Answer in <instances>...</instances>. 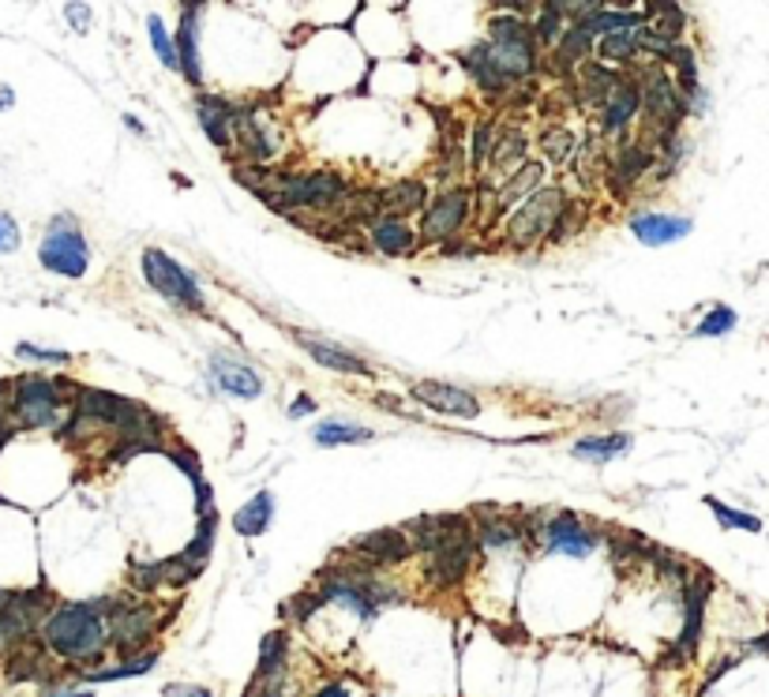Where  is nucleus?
I'll return each mask as SVG.
<instances>
[{
    "mask_svg": "<svg viewBox=\"0 0 769 697\" xmlns=\"http://www.w3.org/2000/svg\"><path fill=\"white\" fill-rule=\"evenodd\" d=\"M110 611L113 596L56 604L42 622V645L76 671H94L110 660Z\"/></svg>",
    "mask_w": 769,
    "mask_h": 697,
    "instance_id": "1",
    "label": "nucleus"
},
{
    "mask_svg": "<svg viewBox=\"0 0 769 697\" xmlns=\"http://www.w3.org/2000/svg\"><path fill=\"white\" fill-rule=\"evenodd\" d=\"M349 180L342 173H331V169H316V173H274L271 184L259 192V199L267 203L278 215H290L297 210H312V215H326V210H338L342 203L349 199Z\"/></svg>",
    "mask_w": 769,
    "mask_h": 697,
    "instance_id": "2",
    "label": "nucleus"
},
{
    "mask_svg": "<svg viewBox=\"0 0 769 697\" xmlns=\"http://www.w3.org/2000/svg\"><path fill=\"white\" fill-rule=\"evenodd\" d=\"M635 79L642 87V139H650L653 146L676 139L683 120L691 117V105L679 94L676 76L661 68L657 61H650L635 64Z\"/></svg>",
    "mask_w": 769,
    "mask_h": 697,
    "instance_id": "3",
    "label": "nucleus"
},
{
    "mask_svg": "<svg viewBox=\"0 0 769 697\" xmlns=\"http://www.w3.org/2000/svg\"><path fill=\"white\" fill-rule=\"evenodd\" d=\"M488 49H492V61L499 64V72L514 87L534 83V76L544 68V53L534 35V23L522 20V15L511 12L492 15V23H488Z\"/></svg>",
    "mask_w": 769,
    "mask_h": 697,
    "instance_id": "4",
    "label": "nucleus"
},
{
    "mask_svg": "<svg viewBox=\"0 0 769 697\" xmlns=\"http://www.w3.org/2000/svg\"><path fill=\"white\" fill-rule=\"evenodd\" d=\"M162 630V619L154 611V604L139 593H120L113 596V611H110V653L113 660H125V656L146 653L151 637Z\"/></svg>",
    "mask_w": 769,
    "mask_h": 697,
    "instance_id": "5",
    "label": "nucleus"
},
{
    "mask_svg": "<svg viewBox=\"0 0 769 697\" xmlns=\"http://www.w3.org/2000/svg\"><path fill=\"white\" fill-rule=\"evenodd\" d=\"M143 277L158 297H166V305H174L177 311H192V315H207V297L200 289V277L177 262L169 251L162 248H146L143 251Z\"/></svg>",
    "mask_w": 769,
    "mask_h": 697,
    "instance_id": "6",
    "label": "nucleus"
},
{
    "mask_svg": "<svg viewBox=\"0 0 769 697\" xmlns=\"http://www.w3.org/2000/svg\"><path fill=\"white\" fill-rule=\"evenodd\" d=\"M567 188L560 184H544L541 192H534L511 218L503 221V244L514 251H526L534 244H541L548 233H552L560 210L567 207Z\"/></svg>",
    "mask_w": 769,
    "mask_h": 697,
    "instance_id": "7",
    "label": "nucleus"
},
{
    "mask_svg": "<svg viewBox=\"0 0 769 697\" xmlns=\"http://www.w3.org/2000/svg\"><path fill=\"white\" fill-rule=\"evenodd\" d=\"M38 259L49 274L61 277H84L87 267H91V244H87L84 229L72 215H56L49 221L42 244H38Z\"/></svg>",
    "mask_w": 769,
    "mask_h": 697,
    "instance_id": "8",
    "label": "nucleus"
},
{
    "mask_svg": "<svg viewBox=\"0 0 769 697\" xmlns=\"http://www.w3.org/2000/svg\"><path fill=\"white\" fill-rule=\"evenodd\" d=\"M64 393L79 398L76 383L27 375V379H20L15 383V390H12V413L20 416L23 428H56V424H61Z\"/></svg>",
    "mask_w": 769,
    "mask_h": 697,
    "instance_id": "9",
    "label": "nucleus"
},
{
    "mask_svg": "<svg viewBox=\"0 0 769 697\" xmlns=\"http://www.w3.org/2000/svg\"><path fill=\"white\" fill-rule=\"evenodd\" d=\"M470 215H473V192L470 188L451 184V188H444V192H436L428 207H424V215H421V248L424 244H436V248L451 244L454 236L465 229Z\"/></svg>",
    "mask_w": 769,
    "mask_h": 697,
    "instance_id": "10",
    "label": "nucleus"
},
{
    "mask_svg": "<svg viewBox=\"0 0 769 697\" xmlns=\"http://www.w3.org/2000/svg\"><path fill=\"white\" fill-rule=\"evenodd\" d=\"M473 555H477V532H458L454 540H447L439 552L424 555V581H428L436 593H451V589L462 585L473 570Z\"/></svg>",
    "mask_w": 769,
    "mask_h": 697,
    "instance_id": "11",
    "label": "nucleus"
},
{
    "mask_svg": "<svg viewBox=\"0 0 769 697\" xmlns=\"http://www.w3.org/2000/svg\"><path fill=\"white\" fill-rule=\"evenodd\" d=\"M709 593H714V578H709L706 570H694V578L687 581V589H683V608H687L683 630H679L676 645L668 649V660H665V663H687V660L694 656V649H698L702 622H706Z\"/></svg>",
    "mask_w": 769,
    "mask_h": 697,
    "instance_id": "12",
    "label": "nucleus"
},
{
    "mask_svg": "<svg viewBox=\"0 0 769 697\" xmlns=\"http://www.w3.org/2000/svg\"><path fill=\"white\" fill-rule=\"evenodd\" d=\"M541 540L548 552L555 555H567V559H586L601 547V532L582 525L575 511H560L552 514L544 525H541Z\"/></svg>",
    "mask_w": 769,
    "mask_h": 697,
    "instance_id": "13",
    "label": "nucleus"
},
{
    "mask_svg": "<svg viewBox=\"0 0 769 697\" xmlns=\"http://www.w3.org/2000/svg\"><path fill=\"white\" fill-rule=\"evenodd\" d=\"M409 398L439 416H458V421H473V416H480L477 393H470L465 387H454V383H444V379H416L413 387H409Z\"/></svg>",
    "mask_w": 769,
    "mask_h": 697,
    "instance_id": "14",
    "label": "nucleus"
},
{
    "mask_svg": "<svg viewBox=\"0 0 769 697\" xmlns=\"http://www.w3.org/2000/svg\"><path fill=\"white\" fill-rule=\"evenodd\" d=\"M233 146L241 151L244 166H271L278 158V139L267 131V120L252 109H241V105H236L233 117Z\"/></svg>",
    "mask_w": 769,
    "mask_h": 697,
    "instance_id": "15",
    "label": "nucleus"
},
{
    "mask_svg": "<svg viewBox=\"0 0 769 697\" xmlns=\"http://www.w3.org/2000/svg\"><path fill=\"white\" fill-rule=\"evenodd\" d=\"M349 552L357 559L372 563V567H398L413 555V540H409L406 529H375V532H364L349 544Z\"/></svg>",
    "mask_w": 769,
    "mask_h": 697,
    "instance_id": "16",
    "label": "nucleus"
},
{
    "mask_svg": "<svg viewBox=\"0 0 769 697\" xmlns=\"http://www.w3.org/2000/svg\"><path fill=\"white\" fill-rule=\"evenodd\" d=\"M638 117H642V87H638L635 76H627L624 72L616 94H612L608 105L597 113V128H601V135H627Z\"/></svg>",
    "mask_w": 769,
    "mask_h": 697,
    "instance_id": "17",
    "label": "nucleus"
},
{
    "mask_svg": "<svg viewBox=\"0 0 769 697\" xmlns=\"http://www.w3.org/2000/svg\"><path fill=\"white\" fill-rule=\"evenodd\" d=\"M694 229L687 215H668V210H635L631 215V233L645 248H668V244L683 241Z\"/></svg>",
    "mask_w": 769,
    "mask_h": 697,
    "instance_id": "18",
    "label": "nucleus"
},
{
    "mask_svg": "<svg viewBox=\"0 0 769 697\" xmlns=\"http://www.w3.org/2000/svg\"><path fill=\"white\" fill-rule=\"evenodd\" d=\"M207 367H210V379H215V387L222 390V393H229V398L252 401V398H259V393H264V375H259L252 364H244V360L226 357V352H215Z\"/></svg>",
    "mask_w": 769,
    "mask_h": 697,
    "instance_id": "19",
    "label": "nucleus"
},
{
    "mask_svg": "<svg viewBox=\"0 0 769 697\" xmlns=\"http://www.w3.org/2000/svg\"><path fill=\"white\" fill-rule=\"evenodd\" d=\"M293 341H297V346L305 349L319 367H331V372H342V375H361V379L372 375V364H368L364 357L342 349L338 341H331V338H316V334L297 331V334H293Z\"/></svg>",
    "mask_w": 769,
    "mask_h": 697,
    "instance_id": "20",
    "label": "nucleus"
},
{
    "mask_svg": "<svg viewBox=\"0 0 769 697\" xmlns=\"http://www.w3.org/2000/svg\"><path fill=\"white\" fill-rule=\"evenodd\" d=\"M462 68H465V76H470V83L480 90L485 98H507L514 90L511 79L499 72V64L492 61V49H488V42H477V46H470L462 53Z\"/></svg>",
    "mask_w": 769,
    "mask_h": 697,
    "instance_id": "21",
    "label": "nucleus"
},
{
    "mask_svg": "<svg viewBox=\"0 0 769 697\" xmlns=\"http://www.w3.org/2000/svg\"><path fill=\"white\" fill-rule=\"evenodd\" d=\"M541 188H544V162H526L518 173L507 177L503 184L496 188L492 203H488V207H492V218H503L507 210L514 215V210H518L534 192H541Z\"/></svg>",
    "mask_w": 769,
    "mask_h": 697,
    "instance_id": "22",
    "label": "nucleus"
},
{
    "mask_svg": "<svg viewBox=\"0 0 769 697\" xmlns=\"http://www.w3.org/2000/svg\"><path fill=\"white\" fill-rule=\"evenodd\" d=\"M195 117H200V128L207 131V139L218 151L222 154L233 151V117H236L233 102H226L218 94H195Z\"/></svg>",
    "mask_w": 769,
    "mask_h": 697,
    "instance_id": "23",
    "label": "nucleus"
},
{
    "mask_svg": "<svg viewBox=\"0 0 769 697\" xmlns=\"http://www.w3.org/2000/svg\"><path fill=\"white\" fill-rule=\"evenodd\" d=\"M432 203L428 180L424 177H402L395 184L383 188V218L409 221L413 215H424V207Z\"/></svg>",
    "mask_w": 769,
    "mask_h": 697,
    "instance_id": "24",
    "label": "nucleus"
},
{
    "mask_svg": "<svg viewBox=\"0 0 769 697\" xmlns=\"http://www.w3.org/2000/svg\"><path fill=\"white\" fill-rule=\"evenodd\" d=\"M589 56H597L593 35H589L582 23H571L552 49V72L555 76H575V72H582L589 64Z\"/></svg>",
    "mask_w": 769,
    "mask_h": 697,
    "instance_id": "25",
    "label": "nucleus"
},
{
    "mask_svg": "<svg viewBox=\"0 0 769 697\" xmlns=\"http://www.w3.org/2000/svg\"><path fill=\"white\" fill-rule=\"evenodd\" d=\"M200 4L181 8V23H177V56H181V76L192 87H203V64H200Z\"/></svg>",
    "mask_w": 769,
    "mask_h": 697,
    "instance_id": "26",
    "label": "nucleus"
},
{
    "mask_svg": "<svg viewBox=\"0 0 769 697\" xmlns=\"http://www.w3.org/2000/svg\"><path fill=\"white\" fill-rule=\"evenodd\" d=\"M368 244H372L380 256L387 259H402V256H413L421 248V233H416L409 221H398V218H380L372 229H368Z\"/></svg>",
    "mask_w": 769,
    "mask_h": 697,
    "instance_id": "27",
    "label": "nucleus"
},
{
    "mask_svg": "<svg viewBox=\"0 0 769 697\" xmlns=\"http://www.w3.org/2000/svg\"><path fill=\"white\" fill-rule=\"evenodd\" d=\"M529 162V135L522 128H503L496 131V143H492V158H488V169L496 177H514L522 166Z\"/></svg>",
    "mask_w": 769,
    "mask_h": 697,
    "instance_id": "28",
    "label": "nucleus"
},
{
    "mask_svg": "<svg viewBox=\"0 0 769 697\" xmlns=\"http://www.w3.org/2000/svg\"><path fill=\"white\" fill-rule=\"evenodd\" d=\"M619 79H624V72L604 68V64L589 61L586 68L578 72V98H582L586 109H597V113H601L604 105H608V98L616 94Z\"/></svg>",
    "mask_w": 769,
    "mask_h": 697,
    "instance_id": "29",
    "label": "nucleus"
},
{
    "mask_svg": "<svg viewBox=\"0 0 769 697\" xmlns=\"http://www.w3.org/2000/svg\"><path fill=\"white\" fill-rule=\"evenodd\" d=\"M158 668V649H146L136 656H125V660L110 663V668H94V671H76L84 686H102V683H117V679H139L146 671Z\"/></svg>",
    "mask_w": 769,
    "mask_h": 697,
    "instance_id": "30",
    "label": "nucleus"
},
{
    "mask_svg": "<svg viewBox=\"0 0 769 697\" xmlns=\"http://www.w3.org/2000/svg\"><path fill=\"white\" fill-rule=\"evenodd\" d=\"M271 521H274V495L271 491L252 495L248 503L233 514V529H236V537H244V540L264 537V532L271 529Z\"/></svg>",
    "mask_w": 769,
    "mask_h": 697,
    "instance_id": "31",
    "label": "nucleus"
},
{
    "mask_svg": "<svg viewBox=\"0 0 769 697\" xmlns=\"http://www.w3.org/2000/svg\"><path fill=\"white\" fill-rule=\"evenodd\" d=\"M645 12H624V8H608L604 4L601 12H593L589 20H582V27L593 35V42H601V38L608 35H624V30H642L645 27Z\"/></svg>",
    "mask_w": 769,
    "mask_h": 697,
    "instance_id": "32",
    "label": "nucleus"
},
{
    "mask_svg": "<svg viewBox=\"0 0 769 697\" xmlns=\"http://www.w3.org/2000/svg\"><path fill=\"white\" fill-rule=\"evenodd\" d=\"M627 450H631V436H624V431H612V436H586V439H578L575 447H571V454H575L578 462L604 465V462H612V457H624Z\"/></svg>",
    "mask_w": 769,
    "mask_h": 697,
    "instance_id": "33",
    "label": "nucleus"
},
{
    "mask_svg": "<svg viewBox=\"0 0 769 697\" xmlns=\"http://www.w3.org/2000/svg\"><path fill=\"white\" fill-rule=\"evenodd\" d=\"M638 53H642V46H638V30H624V35H608L597 42V64H604V68H635Z\"/></svg>",
    "mask_w": 769,
    "mask_h": 697,
    "instance_id": "34",
    "label": "nucleus"
},
{
    "mask_svg": "<svg viewBox=\"0 0 769 697\" xmlns=\"http://www.w3.org/2000/svg\"><path fill=\"white\" fill-rule=\"evenodd\" d=\"M290 671V634L285 630H271L259 645V663L252 679H278Z\"/></svg>",
    "mask_w": 769,
    "mask_h": 697,
    "instance_id": "35",
    "label": "nucleus"
},
{
    "mask_svg": "<svg viewBox=\"0 0 769 697\" xmlns=\"http://www.w3.org/2000/svg\"><path fill=\"white\" fill-rule=\"evenodd\" d=\"M537 146H541L544 162H552V166H567L578 154V139L567 125H544L541 135H537Z\"/></svg>",
    "mask_w": 769,
    "mask_h": 697,
    "instance_id": "36",
    "label": "nucleus"
},
{
    "mask_svg": "<svg viewBox=\"0 0 769 697\" xmlns=\"http://www.w3.org/2000/svg\"><path fill=\"white\" fill-rule=\"evenodd\" d=\"M312 439L319 447H349V442H368L372 439V428L354 421H338V416H326L312 428Z\"/></svg>",
    "mask_w": 769,
    "mask_h": 697,
    "instance_id": "37",
    "label": "nucleus"
},
{
    "mask_svg": "<svg viewBox=\"0 0 769 697\" xmlns=\"http://www.w3.org/2000/svg\"><path fill=\"white\" fill-rule=\"evenodd\" d=\"M215 532H218V514H207V518H200V529H195L192 544L184 547V559L192 563V567L207 570V559L210 552H215Z\"/></svg>",
    "mask_w": 769,
    "mask_h": 697,
    "instance_id": "38",
    "label": "nucleus"
},
{
    "mask_svg": "<svg viewBox=\"0 0 769 697\" xmlns=\"http://www.w3.org/2000/svg\"><path fill=\"white\" fill-rule=\"evenodd\" d=\"M492 143H496V131H492V125H488V120L473 125L470 146H465V166H470L477 177H480V169L488 166V158H492Z\"/></svg>",
    "mask_w": 769,
    "mask_h": 697,
    "instance_id": "39",
    "label": "nucleus"
},
{
    "mask_svg": "<svg viewBox=\"0 0 769 697\" xmlns=\"http://www.w3.org/2000/svg\"><path fill=\"white\" fill-rule=\"evenodd\" d=\"M146 35H151V46H154V53H158V61L166 64L169 72H181V56H177V38H169L166 23H162L158 15H151V20H146Z\"/></svg>",
    "mask_w": 769,
    "mask_h": 697,
    "instance_id": "40",
    "label": "nucleus"
},
{
    "mask_svg": "<svg viewBox=\"0 0 769 697\" xmlns=\"http://www.w3.org/2000/svg\"><path fill=\"white\" fill-rule=\"evenodd\" d=\"M735 323H740V315H735L728 305H717L702 315L698 326H694V338H725V334L735 331Z\"/></svg>",
    "mask_w": 769,
    "mask_h": 697,
    "instance_id": "41",
    "label": "nucleus"
},
{
    "mask_svg": "<svg viewBox=\"0 0 769 697\" xmlns=\"http://www.w3.org/2000/svg\"><path fill=\"white\" fill-rule=\"evenodd\" d=\"M706 506L714 511V518L721 521V529H743V532H762V518H755V514L747 511H735V506L721 503V499L709 495Z\"/></svg>",
    "mask_w": 769,
    "mask_h": 697,
    "instance_id": "42",
    "label": "nucleus"
},
{
    "mask_svg": "<svg viewBox=\"0 0 769 697\" xmlns=\"http://www.w3.org/2000/svg\"><path fill=\"white\" fill-rule=\"evenodd\" d=\"M128 581H132V593L154 596L158 589H166V563H136L128 570Z\"/></svg>",
    "mask_w": 769,
    "mask_h": 697,
    "instance_id": "43",
    "label": "nucleus"
},
{
    "mask_svg": "<svg viewBox=\"0 0 769 697\" xmlns=\"http://www.w3.org/2000/svg\"><path fill=\"white\" fill-rule=\"evenodd\" d=\"M586 218H589L586 203H567V207L560 210V218H555V225H552V233H548V241H552V244H563V241H571V236H578V229L586 225Z\"/></svg>",
    "mask_w": 769,
    "mask_h": 697,
    "instance_id": "44",
    "label": "nucleus"
},
{
    "mask_svg": "<svg viewBox=\"0 0 769 697\" xmlns=\"http://www.w3.org/2000/svg\"><path fill=\"white\" fill-rule=\"evenodd\" d=\"M244 697H297V694H293L290 671H285V675H278V679H252V686Z\"/></svg>",
    "mask_w": 769,
    "mask_h": 697,
    "instance_id": "45",
    "label": "nucleus"
},
{
    "mask_svg": "<svg viewBox=\"0 0 769 697\" xmlns=\"http://www.w3.org/2000/svg\"><path fill=\"white\" fill-rule=\"evenodd\" d=\"M169 454V462L174 465H181V469L188 473V480H192V488H200V483H207L203 480V469H200V457H195V450H188L177 442V450H166Z\"/></svg>",
    "mask_w": 769,
    "mask_h": 697,
    "instance_id": "46",
    "label": "nucleus"
},
{
    "mask_svg": "<svg viewBox=\"0 0 769 697\" xmlns=\"http://www.w3.org/2000/svg\"><path fill=\"white\" fill-rule=\"evenodd\" d=\"M15 357L38 360V364H68L72 352H64V349H38V346H30V341H20V346H15Z\"/></svg>",
    "mask_w": 769,
    "mask_h": 697,
    "instance_id": "47",
    "label": "nucleus"
},
{
    "mask_svg": "<svg viewBox=\"0 0 769 697\" xmlns=\"http://www.w3.org/2000/svg\"><path fill=\"white\" fill-rule=\"evenodd\" d=\"M20 248V225H15L12 215H4L0 210V256H8V251Z\"/></svg>",
    "mask_w": 769,
    "mask_h": 697,
    "instance_id": "48",
    "label": "nucleus"
},
{
    "mask_svg": "<svg viewBox=\"0 0 769 697\" xmlns=\"http://www.w3.org/2000/svg\"><path fill=\"white\" fill-rule=\"evenodd\" d=\"M64 15H68V23L79 30V35H87V30H91V4H68V8H64Z\"/></svg>",
    "mask_w": 769,
    "mask_h": 697,
    "instance_id": "49",
    "label": "nucleus"
},
{
    "mask_svg": "<svg viewBox=\"0 0 769 697\" xmlns=\"http://www.w3.org/2000/svg\"><path fill=\"white\" fill-rule=\"evenodd\" d=\"M42 697H94V690H76L68 683H49V690Z\"/></svg>",
    "mask_w": 769,
    "mask_h": 697,
    "instance_id": "50",
    "label": "nucleus"
},
{
    "mask_svg": "<svg viewBox=\"0 0 769 697\" xmlns=\"http://www.w3.org/2000/svg\"><path fill=\"white\" fill-rule=\"evenodd\" d=\"M166 697H215L207 686H166Z\"/></svg>",
    "mask_w": 769,
    "mask_h": 697,
    "instance_id": "51",
    "label": "nucleus"
},
{
    "mask_svg": "<svg viewBox=\"0 0 769 697\" xmlns=\"http://www.w3.org/2000/svg\"><path fill=\"white\" fill-rule=\"evenodd\" d=\"M312 697H349V686L338 683V679H331V683H323Z\"/></svg>",
    "mask_w": 769,
    "mask_h": 697,
    "instance_id": "52",
    "label": "nucleus"
},
{
    "mask_svg": "<svg viewBox=\"0 0 769 697\" xmlns=\"http://www.w3.org/2000/svg\"><path fill=\"white\" fill-rule=\"evenodd\" d=\"M312 409H316L312 398H297V401L290 405V416H305V413H312Z\"/></svg>",
    "mask_w": 769,
    "mask_h": 697,
    "instance_id": "53",
    "label": "nucleus"
},
{
    "mask_svg": "<svg viewBox=\"0 0 769 697\" xmlns=\"http://www.w3.org/2000/svg\"><path fill=\"white\" fill-rule=\"evenodd\" d=\"M15 102V94H12V90H8V87H0V109H8V105H12Z\"/></svg>",
    "mask_w": 769,
    "mask_h": 697,
    "instance_id": "54",
    "label": "nucleus"
},
{
    "mask_svg": "<svg viewBox=\"0 0 769 697\" xmlns=\"http://www.w3.org/2000/svg\"><path fill=\"white\" fill-rule=\"evenodd\" d=\"M125 125H128V128H132V131H136V135H146V128H143V125H139V120H136V117H125Z\"/></svg>",
    "mask_w": 769,
    "mask_h": 697,
    "instance_id": "55",
    "label": "nucleus"
}]
</instances>
